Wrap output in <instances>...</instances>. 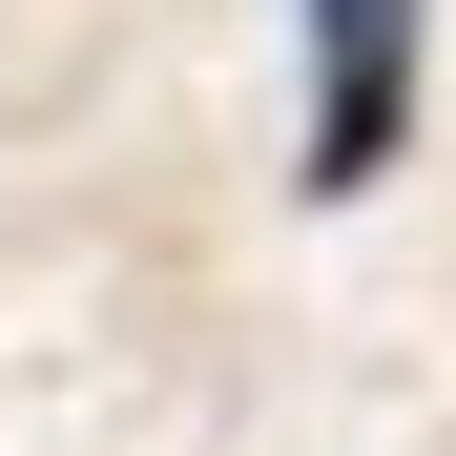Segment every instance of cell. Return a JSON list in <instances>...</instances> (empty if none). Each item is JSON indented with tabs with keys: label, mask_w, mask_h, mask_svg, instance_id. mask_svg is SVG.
Returning <instances> with one entry per match:
<instances>
[{
	"label": "cell",
	"mask_w": 456,
	"mask_h": 456,
	"mask_svg": "<svg viewBox=\"0 0 456 456\" xmlns=\"http://www.w3.org/2000/svg\"><path fill=\"white\" fill-rule=\"evenodd\" d=\"M415 145V0H312V187H395Z\"/></svg>",
	"instance_id": "cell-1"
}]
</instances>
